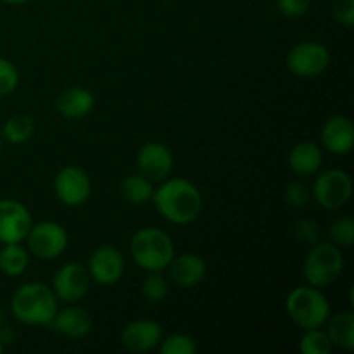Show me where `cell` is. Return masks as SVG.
Listing matches in <instances>:
<instances>
[{
  "label": "cell",
  "instance_id": "6da1fadb",
  "mask_svg": "<svg viewBox=\"0 0 354 354\" xmlns=\"http://www.w3.org/2000/svg\"><path fill=\"white\" fill-rule=\"evenodd\" d=\"M158 213L175 225H189L203 211V196L192 182L185 178H166L152 194Z\"/></svg>",
  "mask_w": 354,
  "mask_h": 354
},
{
  "label": "cell",
  "instance_id": "7a4b0ae2",
  "mask_svg": "<svg viewBox=\"0 0 354 354\" xmlns=\"http://www.w3.org/2000/svg\"><path fill=\"white\" fill-rule=\"evenodd\" d=\"M59 310L54 290L41 282H28L14 292L10 313L24 325H48Z\"/></svg>",
  "mask_w": 354,
  "mask_h": 354
},
{
  "label": "cell",
  "instance_id": "3957f363",
  "mask_svg": "<svg viewBox=\"0 0 354 354\" xmlns=\"http://www.w3.org/2000/svg\"><path fill=\"white\" fill-rule=\"evenodd\" d=\"M130 252L133 261L145 272H162L175 258V244L166 232L145 227L131 237Z\"/></svg>",
  "mask_w": 354,
  "mask_h": 354
},
{
  "label": "cell",
  "instance_id": "277c9868",
  "mask_svg": "<svg viewBox=\"0 0 354 354\" xmlns=\"http://www.w3.org/2000/svg\"><path fill=\"white\" fill-rule=\"evenodd\" d=\"M286 310L290 320L303 330L324 327L330 317V303L325 294L313 286L296 287L290 290L286 299Z\"/></svg>",
  "mask_w": 354,
  "mask_h": 354
},
{
  "label": "cell",
  "instance_id": "5b68a950",
  "mask_svg": "<svg viewBox=\"0 0 354 354\" xmlns=\"http://www.w3.org/2000/svg\"><path fill=\"white\" fill-rule=\"evenodd\" d=\"M304 279L310 286L322 289L337 282L344 270V254L341 248L327 242H317L311 245L304 259Z\"/></svg>",
  "mask_w": 354,
  "mask_h": 354
},
{
  "label": "cell",
  "instance_id": "8992f818",
  "mask_svg": "<svg viewBox=\"0 0 354 354\" xmlns=\"http://www.w3.org/2000/svg\"><path fill=\"white\" fill-rule=\"evenodd\" d=\"M353 182L344 169L332 168L320 173L315 180L313 197L324 209H339L351 199Z\"/></svg>",
  "mask_w": 354,
  "mask_h": 354
},
{
  "label": "cell",
  "instance_id": "52a82bcc",
  "mask_svg": "<svg viewBox=\"0 0 354 354\" xmlns=\"http://www.w3.org/2000/svg\"><path fill=\"white\" fill-rule=\"evenodd\" d=\"M28 249L40 259H55L68 249L69 237L62 225L55 221H41L31 225L26 239Z\"/></svg>",
  "mask_w": 354,
  "mask_h": 354
},
{
  "label": "cell",
  "instance_id": "ba28073f",
  "mask_svg": "<svg viewBox=\"0 0 354 354\" xmlns=\"http://www.w3.org/2000/svg\"><path fill=\"white\" fill-rule=\"evenodd\" d=\"M330 64L327 47L318 41H301L294 45L287 54V68L299 78L320 76Z\"/></svg>",
  "mask_w": 354,
  "mask_h": 354
},
{
  "label": "cell",
  "instance_id": "9c48e42d",
  "mask_svg": "<svg viewBox=\"0 0 354 354\" xmlns=\"http://www.w3.org/2000/svg\"><path fill=\"white\" fill-rule=\"evenodd\" d=\"M54 190L64 206H82L92 194V182L85 169L78 166H64L55 175Z\"/></svg>",
  "mask_w": 354,
  "mask_h": 354
},
{
  "label": "cell",
  "instance_id": "30bf717a",
  "mask_svg": "<svg viewBox=\"0 0 354 354\" xmlns=\"http://www.w3.org/2000/svg\"><path fill=\"white\" fill-rule=\"evenodd\" d=\"M50 289L62 303H78L90 289L88 270L78 263H66L54 273Z\"/></svg>",
  "mask_w": 354,
  "mask_h": 354
},
{
  "label": "cell",
  "instance_id": "8fae6325",
  "mask_svg": "<svg viewBox=\"0 0 354 354\" xmlns=\"http://www.w3.org/2000/svg\"><path fill=\"white\" fill-rule=\"evenodd\" d=\"M33 225L30 209L16 199H0V244H17Z\"/></svg>",
  "mask_w": 354,
  "mask_h": 354
},
{
  "label": "cell",
  "instance_id": "7c38bea8",
  "mask_svg": "<svg viewBox=\"0 0 354 354\" xmlns=\"http://www.w3.org/2000/svg\"><path fill=\"white\" fill-rule=\"evenodd\" d=\"M137 166L140 175L151 182H162L169 178L175 166L173 152L162 142H147L137 154Z\"/></svg>",
  "mask_w": 354,
  "mask_h": 354
},
{
  "label": "cell",
  "instance_id": "4fadbf2b",
  "mask_svg": "<svg viewBox=\"0 0 354 354\" xmlns=\"http://www.w3.org/2000/svg\"><path fill=\"white\" fill-rule=\"evenodd\" d=\"M88 275L100 286H114L124 273V258L113 245L95 249L88 258Z\"/></svg>",
  "mask_w": 354,
  "mask_h": 354
},
{
  "label": "cell",
  "instance_id": "5bb4252c",
  "mask_svg": "<svg viewBox=\"0 0 354 354\" xmlns=\"http://www.w3.org/2000/svg\"><path fill=\"white\" fill-rule=\"evenodd\" d=\"M162 339V328L154 320H135L121 332V342L130 353H147L158 348Z\"/></svg>",
  "mask_w": 354,
  "mask_h": 354
},
{
  "label": "cell",
  "instance_id": "9a60e30c",
  "mask_svg": "<svg viewBox=\"0 0 354 354\" xmlns=\"http://www.w3.org/2000/svg\"><path fill=\"white\" fill-rule=\"evenodd\" d=\"M166 270H169V279L180 289H194L206 277V263L201 256L192 252L175 256Z\"/></svg>",
  "mask_w": 354,
  "mask_h": 354
},
{
  "label": "cell",
  "instance_id": "2e32d148",
  "mask_svg": "<svg viewBox=\"0 0 354 354\" xmlns=\"http://www.w3.org/2000/svg\"><path fill=\"white\" fill-rule=\"evenodd\" d=\"M322 142L332 154H348L354 145V124L348 116H332L322 128Z\"/></svg>",
  "mask_w": 354,
  "mask_h": 354
},
{
  "label": "cell",
  "instance_id": "e0dca14e",
  "mask_svg": "<svg viewBox=\"0 0 354 354\" xmlns=\"http://www.w3.org/2000/svg\"><path fill=\"white\" fill-rule=\"evenodd\" d=\"M52 330L71 339H82L92 330V318L88 311L80 306H69L64 310H57L54 320L48 324Z\"/></svg>",
  "mask_w": 354,
  "mask_h": 354
},
{
  "label": "cell",
  "instance_id": "ac0fdd59",
  "mask_svg": "<svg viewBox=\"0 0 354 354\" xmlns=\"http://www.w3.org/2000/svg\"><path fill=\"white\" fill-rule=\"evenodd\" d=\"M93 106H95V99H93L92 92L83 86H69L64 92H61L57 102H55L59 114L64 116L66 120L85 118L86 114L92 113Z\"/></svg>",
  "mask_w": 354,
  "mask_h": 354
},
{
  "label": "cell",
  "instance_id": "d6986e66",
  "mask_svg": "<svg viewBox=\"0 0 354 354\" xmlns=\"http://www.w3.org/2000/svg\"><path fill=\"white\" fill-rule=\"evenodd\" d=\"M324 154L315 142H299L289 154V166L296 175L311 176L320 169Z\"/></svg>",
  "mask_w": 354,
  "mask_h": 354
},
{
  "label": "cell",
  "instance_id": "ffe728a7",
  "mask_svg": "<svg viewBox=\"0 0 354 354\" xmlns=\"http://www.w3.org/2000/svg\"><path fill=\"white\" fill-rule=\"evenodd\" d=\"M327 335L330 339L332 346L344 351L354 349V313L351 310L335 313L334 317H328Z\"/></svg>",
  "mask_w": 354,
  "mask_h": 354
},
{
  "label": "cell",
  "instance_id": "44dd1931",
  "mask_svg": "<svg viewBox=\"0 0 354 354\" xmlns=\"http://www.w3.org/2000/svg\"><path fill=\"white\" fill-rule=\"evenodd\" d=\"M121 197L133 206H142L152 199L154 187L149 178L144 175H128L124 176L120 187Z\"/></svg>",
  "mask_w": 354,
  "mask_h": 354
},
{
  "label": "cell",
  "instance_id": "7402d4cb",
  "mask_svg": "<svg viewBox=\"0 0 354 354\" xmlns=\"http://www.w3.org/2000/svg\"><path fill=\"white\" fill-rule=\"evenodd\" d=\"M30 256L26 249L17 244H3L0 249V272L7 277H19L26 272Z\"/></svg>",
  "mask_w": 354,
  "mask_h": 354
},
{
  "label": "cell",
  "instance_id": "603a6c76",
  "mask_svg": "<svg viewBox=\"0 0 354 354\" xmlns=\"http://www.w3.org/2000/svg\"><path fill=\"white\" fill-rule=\"evenodd\" d=\"M35 123L26 114H17V116L9 118L3 124V138L10 144H23L33 135Z\"/></svg>",
  "mask_w": 354,
  "mask_h": 354
},
{
  "label": "cell",
  "instance_id": "cb8c5ba5",
  "mask_svg": "<svg viewBox=\"0 0 354 354\" xmlns=\"http://www.w3.org/2000/svg\"><path fill=\"white\" fill-rule=\"evenodd\" d=\"M169 283L161 272H147L142 280V296L149 303H161L168 297Z\"/></svg>",
  "mask_w": 354,
  "mask_h": 354
},
{
  "label": "cell",
  "instance_id": "d4e9b609",
  "mask_svg": "<svg viewBox=\"0 0 354 354\" xmlns=\"http://www.w3.org/2000/svg\"><path fill=\"white\" fill-rule=\"evenodd\" d=\"M332 342L327 332L320 328H308L299 341V349L303 354H330Z\"/></svg>",
  "mask_w": 354,
  "mask_h": 354
},
{
  "label": "cell",
  "instance_id": "484cf974",
  "mask_svg": "<svg viewBox=\"0 0 354 354\" xmlns=\"http://www.w3.org/2000/svg\"><path fill=\"white\" fill-rule=\"evenodd\" d=\"M328 239L337 248H351L354 242V221L351 218H337L328 227Z\"/></svg>",
  "mask_w": 354,
  "mask_h": 354
},
{
  "label": "cell",
  "instance_id": "4316f807",
  "mask_svg": "<svg viewBox=\"0 0 354 354\" xmlns=\"http://www.w3.org/2000/svg\"><path fill=\"white\" fill-rule=\"evenodd\" d=\"M162 341V339H161ZM161 344L162 354H196L197 344L190 335L185 334H173L166 337Z\"/></svg>",
  "mask_w": 354,
  "mask_h": 354
},
{
  "label": "cell",
  "instance_id": "83f0119b",
  "mask_svg": "<svg viewBox=\"0 0 354 354\" xmlns=\"http://www.w3.org/2000/svg\"><path fill=\"white\" fill-rule=\"evenodd\" d=\"M19 85V73L16 66L7 59L0 57V97L10 95Z\"/></svg>",
  "mask_w": 354,
  "mask_h": 354
},
{
  "label": "cell",
  "instance_id": "f1b7e54d",
  "mask_svg": "<svg viewBox=\"0 0 354 354\" xmlns=\"http://www.w3.org/2000/svg\"><path fill=\"white\" fill-rule=\"evenodd\" d=\"M292 234L294 239L301 244H306V245H313L317 244L318 239H320V228L315 221L310 220H299L296 221L292 228Z\"/></svg>",
  "mask_w": 354,
  "mask_h": 354
},
{
  "label": "cell",
  "instance_id": "f546056e",
  "mask_svg": "<svg viewBox=\"0 0 354 354\" xmlns=\"http://www.w3.org/2000/svg\"><path fill=\"white\" fill-rule=\"evenodd\" d=\"M286 201L294 207H304L311 201V190L303 182H290L286 189Z\"/></svg>",
  "mask_w": 354,
  "mask_h": 354
},
{
  "label": "cell",
  "instance_id": "4dcf8cb0",
  "mask_svg": "<svg viewBox=\"0 0 354 354\" xmlns=\"http://www.w3.org/2000/svg\"><path fill=\"white\" fill-rule=\"evenodd\" d=\"M311 0H277L280 14L286 17H301L310 10Z\"/></svg>",
  "mask_w": 354,
  "mask_h": 354
},
{
  "label": "cell",
  "instance_id": "1f68e13d",
  "mask_svg": "<svg viewBox=\"0 0 354 354\" xmlns=\"http://www.w3.org/2000/svg\"><path fill=\"white\" fill-rule=\"evenodd\" d=\"M334 16L344 26H354V0H337L334 6Z\"/></svg>",
  "mask_w": 354,
  "mask_h": 354
},
{
  "label": "cell",
  "instance_id": "d6a6232c",
  "mask_svg": "<svg viewBox=\"0 0 354 354\" xmlns=\"http://www.w3.org/2000/svg\"><path fill=\"white\" fill-rule=\"evenodd\" d=\"M2 2L9 3V6H21V3H26L28 0H2Z\"/></svg>",
  "mask_w": 354,
  "mask_h": 354
},
{
  "label": "cell",
  "instance_id": "836d02e7",
  "mask_svg": "<svg viewBox=\"0 0 354 354\" xmlns=\"http://www.w3.org/2000/svg\"><path fill=\"white\" fill-rule=\"evenodd\" d=\"M3 322H6V313H3V310L0 308V327L3 325Z\"/></svg>",
  "mask_w": 354,
  "mask_h": 354
},
{
  "label": "cell",
  "instance_id": "e575fe53",
  "mask_svg": "<svg viewBox=\"0 0 354 354\" xmlns=\"http://www.w3.org/2000/svg\"><path fill=\"white\" fill-rule=\"evenodd\" d=\"M2 351H3V341L0 339V354H2Z\"/></svg>",
  "mask_w": 354,
  "mask_h": 354
},
{
  "label": "cell",
  "instance_id": "d590c367",
  "mask_svg": "<svg viewBox=\"0 0 354 354\" xmlns=\"http://www.w3.org/2000/svg\"><path fill=\"white\" fill-rule=\"evenodd\" d=\"M0 152H2V140H0Z\"/></svg>",
  "mask_w": 354,
  "mask_h": 354
}]
</instances>
